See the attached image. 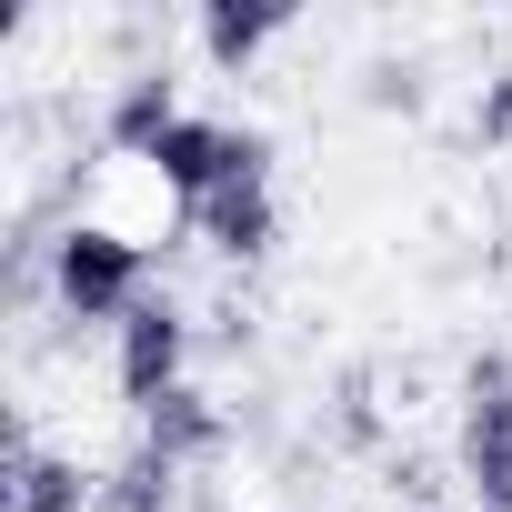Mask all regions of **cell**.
<instances>
[{
  "label": "cell",
  "mask_w": 512,
  "mask_h": 512,
  "mask_svg": "<svg viewBox=\"0 0 512 512\" xmlns=\"http://www.w3.org/2000/svg\"><path fill=\"white\" fill-rule=\"evenodd\" d=\"M51 302L71 312V322H131L141 312V241L131 231H111V221H71L61 241H51Z\"/></svg>",
  "instance_id": "1"
},
{
  "label": "cell",
  "mask_w": 512,
  "mask_h": 512,
  "mask_svg": "<svg viewBox=\"0 0 512 512\" xmlns=\"http://www.w3.org/2000/svg\"><path fill=\"white\" fill-rule=\"evenodd\" d=\"M462 472H472V512H512V352H472L462 372Z\"/></svg>",
  "instance_id": "2"
},
{
  "label": "cell",
  "mask_w": 512,
  "mask_h": 512,
  "mask_svg": "<svg viewBox=\"0 0 512 512\" xmlns=\"http://www.w3.org/2000/svg\"><path fill=\"white\" fill-rule=\"evenodd\" d=\"M151 171H161V191H171L181 211H201L221 181H272V141H262V131H231V121H181V131L151 151Z\"/></svg>",
  "instance_id": "3"
},
{
  "label": "cell",
  "mask_w": 512,
  "mask_h": 512,
  "mask_svg": "<svg viewBox=\"0 0 512 512\" xmlns=\"http://www.w3.org/2000/svg\"><path fill=\"white\" fill-rule=\"evenodd\" d=\"M181 362H191V322L161 302V292H141V312L121 322V402H161V392H181Z\"/></svg>",
  "instance_id": "4"
},
{
  "label": "cell",
  "mask_w": 512,
  "mask_h": 512,
  "mask_svg": "<svg viewBox=\"0 0 512 512\" xmlns=\"http://www.w3.org/2000/svg\"><path fill=\"white\" fill-rule=\"evenodd\" d=\"M141 452H161V462H181V472H191V462H221V452H231V412L181 382V392H161V402L141 412Z\"/></svg>",
  "instance_id": "5"
},
{
  "label": "cell",
  "mask_w": 512,
  "mask_h": 512,
  "mask_svg": "<svg viewBox=\"0 0 512 512\" xmlns=\"http://www.w3.org/2000/svg\"><path fill=\"white\" fill-rule=\"evenodd\" d=\"M282 31H292V0H201V51H211V71H251Z\"/></svg>",
  "instance_id": "6"
},
{
  "label": "cell",
  "mask_w": 512,
  "mask_h": 512,
  "mask_svg": "<svg viewBox=\"0 0 512 512\" xmlns=\"http://www.w3.org/2000/svg\"><path fill=\"white\" fill-rule=\"evenodd\" d=\"M191 221H201V241H211V251H231V262H262V251H272V231H282L272 181H221Z\"/></svg>",
  "instance_id": "7"
},
{
  "label": "cell",
  "mask_w": 512,
  "mask_h": 512,
  "mask_svg": "<svg viewBox=\"0 0 512 512\" xmlns=\"http://www.w3.org/2000/svg\"><path fill=\"white\" fill-rule=\"evenodd\" d=\"M181 121H191V111L171 101V81H161V71H141V81H121V91H111V121H101V131H111V151L151 161V151H161Z\"/></svg>",
  "instance_id": "8"
},
{
  "label": "cell",
  "mask_w": 512,
  "mask_h": 512,
  "mask_svg": "<svg viewBox=\"0 0 512 512\" xmlns=\"http://www.w3.org/2000/svg\"><path fill=\"white\" fill-rule=\"evenodd\" d=\"M91 502H101V472H81L71 452L21 442V462H11V512H91Z\"/></svg>",
  "instance_id": "9"
},
{
  "label": "cell",
  "mask_w": 512,
  "mask_h": 512,
  "mask_svg": "<svg viewBox=\"0 0 512 512\" xmlns=\"http://www.w3.org/2000/svg\"><path fill=\"white\" fill-rule=\"evenodd\" d=\"M171 502H181V462L131 452V462L101 472V502H91V512H171Z\"/></svg>",
  "instance_id": "10"
},
{
  "label": "cell",
  "mask_w": 512,
  "mask_h": 512,
  "mask_svg": "<svg viewBox=\"0 0 512 512\" xmlns=\"http://www.w3.org/2000/svg\"><path fill=\"white\" fill-rule=\"evenodd\" d=\"M332 442L382 452V402H372V372H342V392H332Z\"/></svg>",
  "instance_id": "11"
},
{
  "label": "cell",
  "mask_w": 512,
  "mask_h": 512,
  "mask_svg": "<svg viewBox=\"0 0 512 512\" xmlns=\"http://www.w3.org/2000/svg\"><path fill=\"white\" fill-rule=\"evenodd\" d=\"M472 141L512 151V71H492V81H482V101H472Z\"/></svg>",
  "instance_id": "12"
},
{
  "label": "cell",
  "mask_w": 512,
  "mask_h": 512,
  "mask_svg": "<svg viewBox=\"0 0 512 512\" xmlns=\"http://www.w3.org/2000/svg\"><path fill=\"white\" fill-rule=\"evenodd\" d=\"M372 111H422V71L412 61H372V91H362Z\"/></svg>",
  "instance_id": "13"
},
{
  "label": "cell",
  "mask_w": 512,
  "mask_h": 512,
  "mask_svg": "<svg viewBox=\"0 0 512 512\" xmlns=\"http://www.w3.org/2000/svg\"><path fill=\"white\" fill-rule=\"evenodd\" d=\"M392 492H402V502H432V492H442V472H432L422 452H392Z\"/></svg>",
  "instance_id": "14"
}]
</instances>
